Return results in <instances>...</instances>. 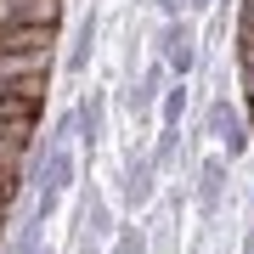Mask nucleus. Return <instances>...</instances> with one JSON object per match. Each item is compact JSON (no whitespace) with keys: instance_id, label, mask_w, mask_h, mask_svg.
Segmentation results:
<instances>
[{"instance_id":"1","label":"nucleus","mask_w":254,"mask_h":254,"mask_svg":"<svg viewBox=\"0 0 254 254\" xmlns=\"http://www.w3.org/2000/svg\"><path fill=\"white\" fill-rule=\"evenodd\" d=\"M203 125H209V141L220 147L232 164L249 153V125H243V113H237V102L226 96V91H215L209 96V108H203Z\"/></svg>"},{"instance_id":"2","label":"nucleus","mask_w":254,"mask_h":254,"mask_svg":"<svg viewBox=\"0 0 254 254\" xmlns=\"http://www.w3.org/2000/svg\"><path fill=\"white\" fill-rule=\"evenodd\" d=\"M226 181H232V158L226 153H209L198 170H192V209L203 220H215L226 209Z\"/></svg>"},{"instance_id":"3","label":"nucleus","mask_w":254,"mask_h":254,"mask_svg":"<svg viewBox=\"0 0 254 254\" xmlns=\"http://www.w3.org/2000/svg\"><path fill=\"white\" fill-rule=\"evenodd\" d=\"M153 51L164 57V68H170L175 79H192V73H198V34H192L187 17H170V23H164L158 40H153Z\"/></svg>"},{"instance_id":"4","label":"nucleus","mask_w":254,"mask_h":254,"mask_svg":"<svg viewBox=\"0 0 254 254\" xmlns=\"http://www.w3.org/2000/svg\"><path fill=\"white\" fill-rule=\"evenodd\" d=\"M68 113H73V147L91 158L96 147H102V136H108V96L91 91V96H79V102H73Z\"/></svg>"},{"instance_id":"5","label":"nucleus","mask_w":254,"mask_h":254,"mask_svg":"<svg viewBox=\"0 0 254 254\" xmlns=\"http://www.w3.org/2000/svg\"><path fill=\"white\" fill-rule=\"evenodd\" d=\"M96 40H102V11H79V23H73V40H68V57H63V68L79 79L85 68H91V57H96Z\"/></svg>"},{"instance_id":"6","label":"nucleus","mask_w":254,"mask_h":254,"mask_svg":"<svg viewBox=\"0 0 254 254\" xmlns=\"http://www.w3.org/2000/svg\"><path fill=\"white\" fill-rule=\"evenodd\" d=\"M79 232L102 237V243L119 232V215H113V203H108V192H102V187H85V203H79Z\"/></svg>"},{"instance_id":"7","label":"nucleus","mask_w":254,"mask_h":254,"mask_svg":"<svg viewBox=\"0 0 254 254\" xmlns=\"http://www.w3.org/2000/svg\"><path fill=\"white\" fill-rule=\"evenodd\" d=\"M187 113H192V85H187V79H170V85L158 91V125H175V130H181Z\"/></svg>"},{"instance_id":"8","label":"nucleus","mask_w":254,"mask_h":254,"mask_svg":"<svg viewBox=\"0 0 254 254\" xmlns=\"http://www.w3.org/2000/svg\"><path fill=\"white\" fill-rule=\"evenodd\" d=\"M147 158H153V170H158V175H170V170H175V158L187 164V147H181V130H175V125H164V130H158V141L147 147Z\"/></svg>"},{"instance_id":"9","label":"nucleus","mask_w":254,"mask_h":254,"mask_svg":"<svg viewBox=\"0 0 254 254\" xmlns=\"http://www.w3.org/2000/svg\"><path fill=\"white\" fill-rule=\"evenodd\" d=\"M113 254H153V243H147V232L136 226V220H119V232H113Z\"/></svg>"},{"instance_id":"10","label":"nucleus","mask_w":254,"mask_h":254,"mask_svg":"<svg viewBox=\"0 0 254 254\" xmlns=\"http://www.w3.org/2000/svg\"><path fill=\"white\" fill-rule=\"evenodd\" d=\"M147 6H153L164 23H170V17H187V0H147Z\"/></svg>"},{"instance_id":"11","label":"nucleus","mask_w":254,"mask_h":254,"mask_svg":"<svg viewBox=\"0 0 254 254\" xmlns=\"http://www.w3.org/2000/svg\"><path fill=\"white\" fill-rule=\"evenodd\" d=\"M220 0H187V11H215Z\"/></svg>"}]
</instances>
